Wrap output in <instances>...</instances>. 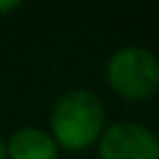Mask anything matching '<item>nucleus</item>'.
Instances as JSON below:
<instances>
[{"label": "nucleus", "instance_id": "obj_5", "mask_svg": "<svg viewBox=\"0 0 159 159\" xmlns=\"http://www.w3.org/2000/svg\"><path fill=\"white\" fill-rule=\"evenodd\" d=\"M20 7L22 5L18 2V0H0V18L11 13V11H16V9H20Z\"/></svg>", "mask_w": 159, "mask_h": 159}, {"label": "nucleus", "instance_id": "obj_1", "mask_svg": "<svg viewBox=\"0 0 159 159\" xmlns=\"http://www.w3.org/2000/svg\"><path fill=\"white\" fill-rule=\"evenodd\" d=\"M105 105L92 89L63 94L50 111V135L66 150H85L105 133Z\"/></svg>", "mask_w": 159, "mask_h": 159}, {"label": "nucleus", "instance_id": "obj_2", "mask_svg": "<svg viewBox=\"0 0 159 159\" xmlns=\"http://www.w3.org/2000/svg\"><path fill=\"white\" fill-rule=\"evenodd\" d=\"M109 87L129 100L150 98L159 89V59L146 46H122L111 52L107 68Z\"/></svg>", "mask_w": 159, "mask_h": 159}, {"label": "nucleus", "instance_id": "obj_3", "mask_svg": "<svg viewBox=\"0 0 159 159\" xmlns=\"http://www.w3.org/2000/svg\"><path fill=\"white\" fill-rule=\"evenodd\" d=\"M100 159H159L157 135L133 120H118L105 126L98 139Z\"/></svg>", "mask_w": 159, "mask_h": 159}, {"label": "nucleus", "instance_id": "obj_4", "mask_svg": "<svg viewBox=\"0 0 159 159\" xmlns=\"http://www.w3.org/2000/svg\"><path fill=\"white\" fill-rule=\"evenodd\" d=\"M59 144L37 126H22L7 139V159H57Z\"/></svg>", "mask_w": 159, "mask_h": 159}, {"label": "nucleus", "instance_id": "obj_6", "mask_svg": "<svg viewBox=\"0 0 159 159\" xmlns=\"http://www.w3.org/2000/svg\"><path fill=\"white\" fill-rule=\"evenodd\" d=\"M0 159H7V139L0 135Z\"/></svg>", "mask_w": 159, "mask_h": 159}]
</instances>
